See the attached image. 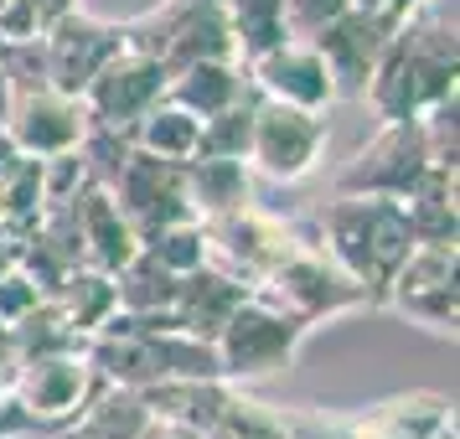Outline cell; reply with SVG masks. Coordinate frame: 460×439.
Returning a JSON list of instances; mask_svg holds the SVG:
<instances>
[{"label":"cell","mask_w":460,"mask_h":439,"mask_svg":"<svg viewBox=\"0 0 460 439\" xmlns=\"http://www.w3.org/2000/svg\"><path fill=\"white\" fill-rule=\"evenodd\" d=\"M460 78V11L456 0H414L383 42L362 104L377 119H414Z\"/></svg>","instance_id":"1"},{"label":"cell","mask_w":460,"mask_h":439,"mask_svg":"<svg viewBox=\"0 0 460 439\" xmlns=\"http://www.w3.org/2000/svg\"><path fill=\"white\" fill-rule=\"evenodd\" d=\"M311 233L315 243L373 294V305H383L388 279L414 249L403 202H394V197H341L336 191L332 202L311 217Z\"/></svg>","instance_id":"2"},{"label":"cell","mask_w":460,"mask_h":439,"mask_svg":"<svg viewBox=\"0 0 460 439\" xmlns=\"http://www.w3.org/2000/svg\"><path fill=\"white\" fill-rule=\"evenodd\" d=\"M311 336V320H300L295 311H285L279 300H270L264 290H253L238 311L217 326L212 352L228 382H253V377L285 373L300 352V341Z\"/></svg>","instance_id":"3"},{"label":"cell","mask_w":460,"mask_h":439,"mask_svg":"<svg viewBox=\"0 0 460 439\" xmlns=\"http://www.w3.org/2000/svg\"><path fill=\"white\" fill-rule=\"evenodd\" d=\"M259 290L270 294V300H279L285 311H295L300 320H311V326H321V320H332V315H352V311H373V294L357 285L352 274L336 264L332 253L315 243L311 223H305V238H300V249L279 264V269L259 285Z\"/></svg>","instance_id":"4"},{"label":"cell","mask_w":460,"mask_h":439,"mask_svg":"<svg viewBox=\"0 0 460 439\" xmlns=\"http://www.w3.org/2000/svg\"><path fill=\"white\" fill-rule=\"evenodd\" d=\"M202 233H208V264L228 269L233 279H243L249 290H259L300 249L305 223H285V217L264 212L259 202H249V207L223 212V217L202 223Z\"/></svg>","instance_id":"5"},{"label":"cell","mask_w":460,"mask_h":439,"mask_svg":"<svg viewBox=\"0 0 460 439\" xmlns=\"http://www.w3.org/2000/svg\"><path fill=\"white\" fill-rule=\"evenodd\" d=\"M326 114L300 104H279V99H253V135H249V171L270 176L279 187L290 181H305L321 155H326Z\"/></svg>","instance_id":"6"},{"label":"cell","mask_w":460,"mask_h":439,"mask_svg":"<svg viewBox=\"0 0 460 439\" xmlns=\"http://www.w3.org/2000/svg\"><path fill=\"white\" fill-rule=\"evenodd\" d=\"M424 171H429V150H424L419 119H383V129L367 145H357L352 161L336 171V191L341 197H394V202H403L424 181Z\"/></svg>","instance_id":"7"},{"label":"cell","mask_w":460,"mask_h":439,"mask_svg":"<svg viewBox=\"0 0 460 439\" xmlns=\"http://www.w3.org/2000/svg\"><path fill=\"white\" fill-rule=\"evenodd\" d=\"M460 253L456 243H414L409 259L398 264V274L388 279L383 305H394L403 320H414L435 336H456L460 320Z\"/></svg>","instance_id":"8"},{"label":"cell","mask_w":460,"mask_h":439,"mask_svg":"<svg viewBox=\"0 0 460 439\" xmlns=\"http://www.w3.org/2000/svg\"><path fill=\"white\" fill-rule=\"evenodd\" d=\"M161 93H166V67L155 63V57H146V52H135V47H119V52L84 83L78 104H84L88 125L129 135V129L140 125V114H146Z\"/></svg>","instance_id":"9"},{"label":"cell","mask_w":460,"mask_h":439,"mask_svg":"<svg viewBox=\"0 0 460 439\" xmlns=\"http://www.w3.org/2000/svg\"><path fill=\"white\" fill-rule=\"evenodd\" d=\"M104 191L114 197V207L125 212V223L135 228L140 243H146L155 228L176 223V217H191L187 187H181V161L150 155V150H140V145H129L119 176H114Z\"/></svg>","instance_id":"10"},{"label":"cell","mask_w":460,"mask_h":439,"mask_svg":"<svg viewBox=\"0 0 460 439\" xmlns=\"http://www.w3.org/2000/svg\"><path fill=\"white\" fill-rule=\"evenodd\" d=\"M119 47H125L119 26L104 22V16H88V11H78V5L63 11L58 22H47L42 37H37L47 83L63 88V93H84V83L119 52Z\"/></svg>","instance_id":"11"},{"label":"cell","mask_w":460,"mask_h":439,"mask_svg":"<svg viewBox=\"0 0 460 439\" xmlns=\"http://www.w3.org/2000/svg\"><path fill=\"white\" fill-rule=\"evenodd\" d=\"M99 382L104 377L93 373V362L84 352H47L11 367V393L42 424H73L88 398L99 393Z\"/></svg>","instance_id":"12"},{"label":"cell","mask_w":460,"mask_h":439,"mask_svg":"<svg viewBox=\"0 0 460 439\" xmlns=\"http://www.w3.org/2000/svg\"><path fill=\"white\" fill-rule=\"evenodd\" d=\"M388 31H394V16H388V11L347 5L336 22H326L311 37V47L321 52V63H326V73H332L336 99H357V104H362V88H367L377 57H383Z\"/></svg>","instance_id":"13"},{"label":"cell","mask_w":460,"mask_h":439,"mask_svg":"<svg viewBox=\"0 0 460 439\" xmlns=\"http://www.w3.org/2000/svg\"><path fill=\"white\" fill-rule=\"evenodd\" d=\"M5 129L22 155H58V150H78V140L88 135V114L78 93H63L52 83H26L11 99Z\"/></svg>","instance_id":"14"},{"label":"cell","mask_w":460,"mask_h":439,"mask_svg":"<svg viewBox=\"0 0 460 439\" xmlns=\"http://www.w3.org/2000/svg\"><path fill=\"white\" fill-rule=\"evenodd\" d=\"M249 67V83L253 93H264V99H279V104H300V109H315V114H326L336 104V88H332V73L321 63V52L311 42H300V37H285V42H274L270 52H259Z\"/></svg>","instance_id":"15"},{"label":"cell","mask_w":460,"mask_h":439,"mask_svg":"<svg viewBox=\"0 0 460 439\" xmlns=\"http://www.w3.org/2000/svg\"><path fill=\"white\" fill-rule=\"evenodd\" d=\"M445 424H456L450 393L414 388V393H394V398H383V403H373L367 414H357L341 429V439H429Z\"/></svg>","instance_id":"16"},{"label":"cell","mask_w":460,"mask_h":439,"mask_svg":"<svg viewBox=\"0 0 460 439\" xmlns=\"http://www.w3.org/2000/svg\"><path fill=\"white\" fill-rule=\"evenodd\" d=\"M249 285L243 279H233L228 269H217V264H197L176 279V300H171V315H176V331L187 336H202L212 341L217 326L228 320L243 300H249Z\"/></svg>","instance_id":"17"},{"label":"cell","mask_w":460,"mask_h":439,"mask_svg":"<svg viewBox=\"0 0 460 439\" xmlns=\"http://www.w3.org/2000/svg\"><path fill=\"white\" fill-rule=\"evenodd\" d=\"M135 393H140L150 418H171V424H187L197 435H208L233 408L238 382H228V377H161V382L135 388Z\"/></svg>","instance_id":"18"},{"label":"cell","mask_w":460,"mask_h":439,"mask_svg":"<svg viewBox=\"0 0 460 439\" xmlns=\"http://www.w3.org/2000/svg\"><path fill=\"white\" fill-rule=\"evenodd\" d=\"M78 233H84V264L104 274H119L140 253V238L125 223V212L114 207V197L104 187L78 191Z\"/></svg>","instance_id":"19"},{"label":"cell","mask_w":460,"mask_h":439,"mask_svg":"<svg viewBox=\"0 0 460 439\" xmlns=\"http://www.w3.org/2000/svg\"><path fill=\"white\" fill-rule=\"evenodd\" d=\"M249 93H253L249 67L238 57H212V63H191L181 73H166V99L181 104L187 114H197V119H208V114L238 104Z\"/></svg>","instance_id":"20"},{"label":"cell","mask_w":460,"mask_h":439,"mask_svg":"<svg viewBox=\"0 0 460 439\" xmlns=\"http://www.w3.org/2000/svg\"><path fill=\"white\" fill-rule=\"evenodd\" d=\"M181 187H187V207L191 217H223L253 202V171L249 161H208V155H191L181 161Z\"/></svg>","instance_id":"21"},{"label":"cell","mask_w":460,"mask_h":439,"mask_svg":"<svg viewBox=\"0 0 460 439\" xmlns=\"http://www.w3.org/2000/svg\"><path fill=\"white\" fill-rule=\"evenodd\" d=\"M460 171H439L429 166L409 197H403V217L414 243H456L460 233Z\"/></svg>","instance_id":"22"},{"label":"cell","mask_w":460,"mask_h":439,"mask_svg":"<svg viewBox=\"0 0 460 439\" xmlns=\"http://www.w3.org/2000/svg\"><path fill=\"white\" fill-rule=\"evenodd\" d=\"M58 311L78 326L84 336H93L99 326H104L109 315H114V274L104 269H93V264H78V269H67L63 279H58V290L47 294Z\"/></svg>","instance_id":"23"},{"label":"cell","mask_w":460,"mask_h":439,"mask_svg":"<svg viewBox=\"0 0 460 439\" xmlns=\"http://www.w3.org/2000/svg\"><path fill=\"white\" fill-rule=\"evenodd\" d=\"M5 336H11V356H16V362H26V356H47V352H84L88 347V336L78 331V326H73L47 294L22 315V320H11Z\"/></svg>","instance_id":"24"},{"label":"cell","mask_w":460,"mask_h":439,"mask_svg":"<svg viewBox=\"0 0 460 439\" xmlns=\"http://www.w3.org/2000/svg\"><path fill=\"white\" fill-rule=\"evenodd\" d=\"M42 217V155H16L0 171V228L16 243Z\"/></svg>","instance_id":"25"},{"label":"cell","mask_w":460,"mask_h":439,"mask_svg":"<svg viewBox=\"0 0 460 439\" xmlns=\"http://www.w3.org/2000/svg\"><path fill=\"white\" fill-rule=\"evenodd\" d=\"M176 279H181V274L166 269L155 253L140 249L125 269L114 274V300H119V311L161 315V311H171V300H176Z\"/></svg>","instance_id":"26"},{"label":"cell","mask_w":460,"mask_h":439,"mask_svg":"<svg viewBox=\"0 0 460 439\" xmlns=\"http://www.w3.org/2000/svg\"><path fill=\"white\" fill-rule=\"evenodd\" d=\"M197 114H187L181 104H171L166 93L155 99V104L140 114V125L129 129V140L150 155H166V161H191V150H197Z\"/></svg>","instance_id":"27"},{"label":"cell","mask_w":460,"mask_h":439,"mask_svg":"<svg viewBox=\"0 0 460 439\" xmlns=\"http://www.w3.org/2000/svg\"><path fill=\"white\" fill-rule=\"evenodd\" d=\"M223 16L233 31V52L238 63H253L259 52L285 42V0H223Z\"/></svg>","instance_id":"28"},{"label":"cell","mask_w":460,"mask_h":439,"mask_svg":"<svg viewBox=\"0 0 460 439\" xmlns=\"http://www.w3.org/2000/svg\"><path fill=\"white\" fill-rule=\"evenodd\" d=\"M253 99H238V104L217 109L197 125V150L191 155H208V161H249V135H253Z\"/></svg>","instance_id":"29"},{"label":"cell","mask_w":460,"mask_h":439,"mask_svg":"<svg viewBox=\"0 0 460 439\" xmlns=\"http://www.w3.org/2000/svg\"><path fill=\"white\" fill-rule=\"evenodd\" d=\"M419 135H424V150H429V166L439 171H460V93H439L435 104H424L414 114Z\"/></svg>","instance_id":"30"},{"label":"cell","mask_w":460,"mask_h":439,"mask_svg":"<svg viewBox=\"0 0 460 439\" xmlns=\"http://www.w3.org/2000/svg\"><path fill=\"white\" fill-rule=\"evenodd\" d=\"M140 249L155 253V259H161L166 269H176V274L208 264V233H202V217H176V223H166V228L150 233Z\"/></svg>","instance_id":"31"},{"label":"cell","mask_w":460,"mask_h":439,"mask_svg":"<svg viewBox=\"0 0 460 439\" xmlns=\"http://www.w3.org/2000/svg\"><path fill=\"white\" fill-rule=\"evenodd\" d=\"M202 439H290V424L279 414H270L264 403H253V398H233V408L217 424H212Z\"/></svg>","instance_id":"32"},{"label":"cell","mask_w":460,"mask_h":439,"mask_svg":"<svg viewBox=\"0 0 460 439\" xmlns=\"http://www.w3.org/2000/svg\"><path fill=\"white\" fill-rule=\"evenodd\" d=\"M88 181V166L78 150H58V155H42V207L47 202H73Z\"/></svg>","instance_id":"33"},{"label":"cell","mask_w":460,"mask_h":439,"mask_svg":"<svg viewBox=\"0 0 460 439\" xmlns=\"http://www.w3.org/2000/svg\"><path fill=\"white\" fill-rule=\"evenodd\" d=\"M42 300V290H37V279L11 259L5 269H0V326H11V320H22L31 305Z\"/></svg>","instance_id":"34"},{"label":"cell","mask_w":460,"mask_h":439,"mask_svg":"<svg viewBox=\"0 0 460 439\" xmlns=\"http://www.w3.org/2000/svg\"><path fill=\"white\" fill-rule=\"evenodd\" d=\"M347 5H352V0H285V31L300 37V42H311L315 31L326 22H336Z\"/></svg>","instance_id":"35"},{"label":"cell","mask_w":460,"mask_h":439,"mask_svg":"<svg viewBox=\"0 0 460 439\" xmlns=\"http://www.w3.org/2000/svg\"><path fill=\"white\" fill-rule=\"evenodd\" d=\"M140 439H202V435H197V429H187V424H171V418H146Z\"/></svg>","instance_id":"36"},{"label":"cell","mask_w":460,"mask_h":439,"mask_svg":"<svg viewBox=\"0 0 460 439\" xmlns=\"http://www.w3.org/2000/svg\"><path fill=\"white\" fill-rule=\"evenodd\" d=\"M0 439H78V424H31V429H16V435Z\"/></svg>","instance_id":"37"},{"label":"cell","mask_w":460,"mask_h":439,"mask_svg":"<svg viewBox=\"0 0 460 439\" xmlns=\"http://www.w3.org/2000/svg\"><path fill=\"white\" fill-rule=\"evenodd\" d=\"M11 99H16V88H11V73H5V57H0V125L11 114Z\"/></svg>","instance_id":"38"},{"label":"cell","mask_w":460,"mask_h":439,"mask_svg":"<svg viewBox=\"0 0 460 439\" xmlns=\"http://www.w3.org/2000/svg\"><path fill=\"white\" fill-rule=\"evenodd\" d=\"M11 367H16V356H11V336L0 326V382H11Z\"/></svg>","instance_id":"39"},{"label":"cell","mask_w":460,"mask_h":439,"mask_svg":"<svg viewBox=\"0 0 460 439\" xmlns=\"http://www.w3.org/2000/svg\"><path fill=\"white\" fill-rule=\"evenodd\" d=\"M16 155H22V150H16V140H11V129L0 125V171L11 166V161H16Z\"/></svg>","instance_id":"40"},{"label":"cell","mask_w":460,"mask_h":439,"mask_svg":"<svg viewBox=\"0 0 460 439\" xmlns=\"http://www.w3.org/2000/svg\"><path fill=\"white\" fill-rule=\"evenodd\" d=\"M11 259H16V243H0V269H5Z\"/></svg>","instance_id":"41"},{"label":"cell","mask_w":460,"mask_h":439,"mask_svg":"<svg viewBox=\"0 0 460 439\" xmlns=\"http://www.w3.org/2000/svg\"><path fill=\"white\" fill-rule=\"evenodd\" d=\"M409 5H414V0H388V16H403Z\"/></svg>","instance_id":"42"},{"label":"cell","mask_w":460,"mask_h":439,"mask_svg":"<svg viewBox=\"0 0 460 439\" xmlns=\"http://www.w3.org/2000/svg\"><path fill=\"white\" fill-rule=\"evenodd\" d=\"M352 5H367V11H388V0H352Z\"/></svg>","instance_id":"43"},{"label":"cell","mask_w":460,"mask_h":439,"mask_svg":"<svg viewBox=\"0 0 460 439\" xmlns=\"http://www.w3.org/2000/svg\"><path fill=\"white\" fill-rule=\"evenodd\" d=\"M429 439H456V424H445V429H439V435H429Z\"/></svg>","instance_id":"44"}]
</instances>
